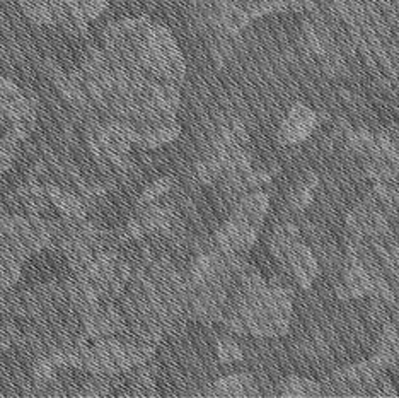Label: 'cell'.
<instances>
[{
	"label": "cell",
	"instance_id": "1",
	"mask_svg": "<svg viewBox=\"0 0 399 398\" xmlns=\"http://www.w3.org/2000/svg\"><path fill=\"white\" fill-rule=\"evenodd\" d=\"M317 125V115L304 104L297 103L280 129V141L283 144H300L307 141Z\"/></svg>",
	"mask_w": 399,
	"mask_h": 398
},
{
	"label": "cell",
	"instance_id": "2",
	"mask_svg": "<svg viewBox=\"0 0 399 398\" xmlns=\"http://www.w3.org/2000/svg\"><path fill=\"white\" fill-rule=\"evenodd\" d=\"M282 397H317L322 395V388L316 381L300 378V376H290L280 384L278 388Z\"/></svg>",
	"mask_w": 399,
	"mask_h": 398
},
{
	"label": "cell",
	"instance_id": "3",
	"mask_svg": "<svg viewBox=\"0 0 399 398\" xmlns=\"http://www.w3.org/2000/svg\"><path fill=\"white\" fill-rule=\"evenodd\" d=\"M106 344H108V349L109 353L113 354V359L114 362H116V366L120 367L121 372H129L133 370V364H131L129 354H126V349H125V344L118 338L116 335H111V337H104Z\"/></svg>",
	"mask_w": 399,
	"mask_h": 398
},
{
	"label": "cell",
	"instance_id": "4",
	"mask_svg": "<svg viewBox=\"0 0 399 398\" xmlns=\"http://www.w3.org/2000/svg\"><path fill=\"white\" fill-rule=\"evenodd\" d=\"M174 183L171 178H159V180H155L154 183H151L146 190H143L142 195H140L138 202L140 204H151V202H155L157 198L164 197V195L171 192Z\"/></svg>",
	"mask_w": 399,
	"mask_h": 398
},
{
	"label": "cell",
	"instance_id": "5",
	"mask_svg": "<svg viewBox=\"0 0 399 398\" xmlns=\"http://www.w3.org/2000/svg\"><path fill=\"white\" fill-rule=\"evenodd\" d=\"M217 357L220 362L229 364L243 361L244 354L234 340H231V338H222V340L217 342Z\"/></svg>",
	"mask_w": 399,
	"mask_h": 398
},
{
	"label": "cell",
	"instance_id": "6",
	"mask_svg": "<svg viewBox=\"0 0 399 398\" xmlns=\"http://www.w3.org/2000/svg\"><path fill=\"white\" fill-rule=\"evenodd\" d=\"M125 231L131 240H142L143 236L147 235L146 230H143L142 222H140L138 219H130L129 224L125 226Z\"/></svg>",
	"mask_w": 399,
	"mask_h": 398
}]
</instances>
